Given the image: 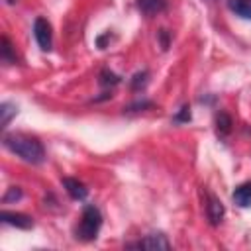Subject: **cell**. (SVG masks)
<instances>
[{
	"label": "cell",
	"instance_id": "obj_8",
	"mask_svg": "<svg viewBox=\"0 0 251 251\" xmlns=\"http://www.w3.org/2000/svg\"><path fill=\"white\" fill-rule=\"evenodd\" d=\"M137 8L145 16H157L167 10V0H137Z\"/></svg>",
	"mask_w": 251,
	"mask_h": 251
},
{
	"label": "cell",
	"instance_id": "obj_19",
	"mask_svg": "<svg viewBox=\"0 0 251 251\" xmlns=\"http://www.w3.org/2000/svg\"><path fill=\"white\" fill-rule=\"evenodd\" d=\"M159 39H161V49H169V31L167 29H161L159 31Z\"/></svg>",
	"mask_w": 251,
	"mask_h": 251
},
{
	"label": "cell",
	"instance_id": "obj_13",
	"mask_svg": "<svg viewBox=\"0 0 251 251\" xmlns=\"http://www.w3.org/2000/svg\"><path fill=\"white\" fill-rule=\"evenodd\" d=\"M231 126H233V122H231L229 114H226V112L216 114V131H218V135H227L231 131Z\"/></svg>",
	"mask_w": 251,
	"mask_h": 251
},
{
	"label": "cell",
	"instance_id": "obj_14",
	"mask_svg": "<svg viewBox=\"0 0 251 251\" xmlns=\"http://www.w3.org/2000/svg\"><path fill=\"white\" fill-rule=\"evenodd\" d=\"M118 82H120V76L114 75L112 71L104 69V71L100 73V84H102V86H116Z\"/></svg>",
	"mask_w": 251,
	"mask_h": 251
},
{
	"label": "cell",
	"instance_id": "obj_5",
	"mask_svg": "<svg viewBox=\"0 0 251 251\" xmlns=\"http://www.w3.org/2000/svg\"><path fill=\"white\" fill-rule=\"evenodd\" d=\"M0 220H2V224L14 226V227H20V229H29V227H33V218L27 216V214H20V212L2 210Z\"/></svg>",
	"mask_w": 251,
	"mask_h": 251
},
{
	"label": "cell",
	"instance_id": "obj_11",
	"mask_svg": "<svg viewBox=\"0 0 251 251\" xmlns=\"http://www.w3.org/2000/svg\"><path fill=\"white\" fill-rule=\"evenodd\" d=\"M16 114H18V106L14 102H2L0 104V127L6 129Z\"/></svg>",
	"mask_w": 251,
	"mask_h": 251
},
{
	"label": "cell",
	"instance_id": "obj_1",
	"mask_svg": "<svg viewBox=\"0 0 251 251\" xmlns=\"http://www.w3.org/2000/svg\"><path fill=\"white\" fill-rule=\"evenodd\" d=\"M2 143L8 151L18 155L22 161L31 165H41L45 161V147L43 143L27 133H8L2 137Z\"/></svg>",
	"mask_w": 251,
	"mask_h": 251
},
{
	"label": "cell",
	"instance_id": "obj_2",
	"mask_svg": "<svg viewBox=\"0 0 251 251\" xmlns=\"http://www.w3.org/2000/svg\"><path fill=\"white\" fill-rule=\"evenodd\" d=\"M100 227H102V214H100V210L96 206H92V204L84 206L80 222L76 226V237L80 241H92V239H96Z\"/></svg>",
	"mask_w": 251,
	"mask_h": 251
},
{
	"label": "cell",
	"instance_id": "obj_4",
	"mask_svg": "<svg viewBox=\"0 0 251 251\" xmlns=\"http://www.w3.org/2000/svg\"><path fill=\"white\" fill-rule=\"evenodd\" d=\"M126 247H129V249H163V251H167V249H171V243H169L167 235H163V233H149L139 241L127 243Z\"/></svg>",
	"mask_w": 251,
	"mask_h": 251
},
{
	"label": "cell",
	"instance_id": "obj_12",
	"mask_svg": "<svg viewBox=\"0 0 251 251\" xmlns=\"http://www.w3.org/2000/svg\"><path fill=\"white\" fill-rule=\"evenodd\" d=\"M0 59H2L6 65L16 63V53H14L12 43H10V39H8L6 35H2V39H0Z\"/></svg>",
	"mask_w": 251,
	"mask_h": 251
},
{
	"label": "cell",
	"instance_id": "obj_21",
	"mask_svg": "<svg viewBox=\"0 0 251 251\" xmlns=\"http://www.w3.org/2000/svg\"><path fill=\"white\" fill-rule=\"evenodd\" d=\"M208 2H212V0H208Z\"/></svg>",
	"mask_w": 251,
	"mask_h": 251
},
{
	"label": "cell",
	"instance_id": "obj_3",
	"mask_svg": "<svg viewBox=\"0 0 251 251\" xmlns=\"http://www.w3.org/2000/svg\"><path fill=\"white\" fill-rule=\"evenodd\" d=\"M33 35L41 51H49L53 47V29L45 18H37L33 22Z\"/></svg>",
	"mask_w": 251,
	"mask_h": 251
},
{
	"label": "cell",
	"instance_id": "obj_18",
	"mask_svg": "<svg viewBox=\"0 0 251 251\" xmlns=\"http://www.w3.org/2000/svg\"><path fill=\"white\" fill-rule=\"evenodd\" d=\"M147 108H153V102H149V100L133 102V104H129V106L124 108V110H126V112H139V110H147Z\"/></svg>",
	"mask_w": 251,
	"mask_h": 251
},
{
	"label": "cell",
	"instance_id": "obj_7",
	"mask_svg": "<svg viewBox=\"0 0 251 251\" xmlns=\"http://www.w3.org/2000/svg\"><path fill=\"white\" fill-rule=\"evenodd\" d=\"M63 186H65V190L69 192V196H71L73 200H84L86 194H88V188H86L78 178L65 176V178H63Z\"/></svg>",
	"mask_w": 251,
	"mask_h": 251
},
{
	"label": "cell",
	"instance_id": "obj_20",
	"mask_svg": "<svg viewBox=\"0 0 251 251\" xmlns=\"http://www.w3.org/2000/svg\"><path fill=\"white\" fill-rule=\"evenodd\" d=\"M106 39H110V33H104V35H100V37L96 39V45H98L100 49H104V43H106Z\"/></svg>",
	"mask_w": 251,
	"mask_h": 251
},
{
	"label": "cell",
	"instance_id": "obj_10",
	"mask_svg": "<svg viewBox=\"0 0 251 251\" xmlns=\"http://www.w3.org/2000/svg\"><path fill=\"white\" fill-rule=\"evenodd\" d=\"M227 8L243 20H251V0H227Z\"/></svg>",
	"mask_w": 251,
	"mask_h": 251
},
{
	"label": "cell",
	"instance_id": "obj_15",
	"mask_svg": "<svg viewBox=\"0 0 251 251\" xmlns=\"http://www.w3.org/2000/svg\"><path fill=\"white\" fill-rule=\"evenodd\" d=\"M147 78H149V73H147V71L135 73L133 78H131V82H129V86H131L133 90H139V88H143V86L147 84Z\"/></svg>",
	"mask_w": 251,
	"mask_h": 251
},
{
	"label": "cell",
	"instance_id": "obj_6",
	"mask_svg": "<svg viewBox=\"0 0 251 251\" xmlns=\"http://www.w3.org/2000/svg\"><path fill=\"white\" fill-rule=\"evenodd\" d=\"M224 214H226L224 204H222L216 196L208 194V202H206V216H208L210 224H212V226H218V224L224 220Z\"/></svg>",
	"mask_w": 251,
	"mask_h": 251
},
{
	"label": "cell",
	"instance_id": "obj_9",
	"mask_svg": "<svg viewBox=\"0 0 251 251\" xmlns=\"http://www.w3.org/2000/svg\"><path fill=\"white\" fill-rule=\"evenodd\" d=\"M233 202L241 208H249L251 206V182H243L239 186H235L233 194H231Z\"/></svg>",
	"mask_w": 251,
	"mask_h": 251
},
{
	"label": "cell",
	"instance_id": "obj_16",
	"mask_svg": "<svg viewBox=\"0 0 251 251\" xmlns=\"http://www.w3.org/2000/svg\"><path fill=\"white\" fill-rule=\"evenodd\" d=\"M190 118H192V114H190V106L184 104V106L173 116V122H175V124H186V122H190Z\"/></svg>",
	"mask_w": 251,
	"mask_h": 251
},
{
	"label": "cell",
	"instance_id": "obj_17",
	"mask_svg": "<svg viewBox=\"0 0 251 251\" xmlns=\"http://www.w3.org/2000/svg\"><path fill=\"white\" fill-rule=\"evenodd\" d=\"M22 196H24V192H22L20 186H10V188L6 190V194L2 196V202H4V204H10V202H14V200H20Z\"/></svg>",
	"mask_w": 251,
	"mask_h": 251
}]
</instances>
